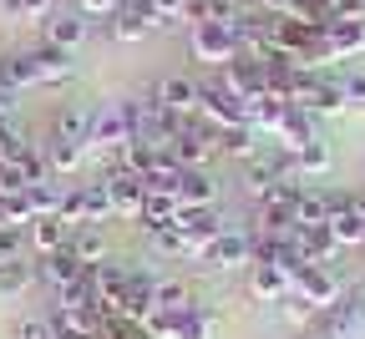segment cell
Listing matches in <instances>:
<instances>
[{
	"instance_id": "cell-38",
	"label": "cell",
	"mask_w": 365,
	"mask_h": 339,
	"mask_svg": "<svg viewBox=\"0 0 365 339\" xmlns=\"http://www.w3.org/2000/svg\"><path fill=\"white\" fill-rule=\"evenodd\" d=\"M345 107H365V71L345 76Z\"/></svg>"
},
{
	"instance_id": "cell-3",
	"label": "cell",
	"mask_w": 365,
	"mask_h": 339,
	"mask_svg": "<svg viewBox=\"0 0 365 339\" xmlns=\"http://www.w3.org/2000/svg\"><path fill=\"white\" fill-rule=\"evenodd\" d=\"M198 117L208 127H244L249 122V102L234 96L218 76H208V81H198Z\"/></svg>"
},
{
	"instance_id": "cell-24",
	"label": "cell",
	"mask_w": 365,
	"mask_h": 339,
	"mask_svg": "<svg viewBox=\"0 0 365 339\" xmlns=\"http://www.w3.org/2000/svg\"><path fill=\"white\" fill-rule=\"evenodd\" d=\"M218 152L223 157H239V162H249V157H259V132L244 122V127H218Z\"/></svg>"
},
{
	"instance_id": "cell-32",
	"label": "cell",
	"mask_w": 365,
	"mask_h": 339,
	"mask_svg": "<svg viewBox=\"0 0 365 339\" xmlns=\"http://www.w3.org/2000/svg\"><path fill=\"white\" fill-rule=\"evenodd\" d=\"M173 339H213V314H208L203 304H193L188 314H178V329H173Z\"/></svg>"
},
{
	"instance_id": "cell-31",
	"label": "cell",
	"mask_w": 365,
	"mask_h": 339,
	"mask_svg": "<svg viewBox=\"0 0 365 339\" xmlns=\"http://www.w3.org/2000/svg\"><path fill=\"white\" fill-rule=\"evenodd\" d=\"M239 6H244V0H188V16H182V21H193V26L198 21H223L228 26L239 16Z\"/></svg>"
},
{
	"instance_id": "cell-11",
	"label": "cell",
	"mask_w": 365,
	"mask_h": 339,
	"mask_svg": "<svg viewBox=\"0 0 365 339\" xmlns=\"http://www.w3.org/2000/svg\"><path fill=\"white\" fill-rule=\"evenodd\" d=\"M81 273H86V264H81L71 249H56V254H41V259H36V283H46L51 294H61V288L76 283Z\"/></svg>"
},
{
	"instance_id": "cell-15",
	"label": "cell",
	"mask_w": 365,
	"mask_h": 339,
	"mask_svg": "<svg viewBox=\"0 0 365 339\" xmlns=\"http://www.w3.org/2000/svg\"><path fill=\"white\" fill-rule=\"evenodd\" d=\"M41 152H46V162H51V177H66V172H76L91 157L86 142H71V137H56V132L41 142Z\"/></svg>"
},
{
	"instance_id": "cell-10",
	"label": "cell",
	"mask_w": 365,
	"mask_h": 339,
	"mask_svg": "<svg viewBox=\"0 0 365 339\" xmlns=\"http://www.w3.org/2000/svg\"><path fill=\"white\" fill-rule=\"evenodd\" d=\"M218 81L234 91V96H244V102H254V96H264V91H269L264 61H259V56H249V51H239L234 61H228V66L218 71Z\"/></svg>"
},
{
	"instance_id": "cell-37",
	"label": "cell",
	"mask_w": 365,
	"mask_h": 339,
	"mask_svg": "<svg viewBox=\"0 0 365 339\" xmlns=\"http://www.w3.org/2000/svg\"><path fill=\"white\" fill-rule=\"evenodd\" d=\"M76 11L91 21V16H117L122 11V0H76Z\"/></svg>"
},
{
	"instance_id": "cell-21",
	"label": "cell",
	"mask_w": 365,
	"mask_h": 339,
	"mask_svg": "<svg viewBox=\"0 0 365 339\" xmlns=\"http://www.w3.org/2000/svg\"><path fill=\"white\" fill-rule=\"evenodd\" d=\"M330 223V192L325 187H299L294 198V228H325Z\"/></svg>"
},
{
	"instance_id": "cell-13",
	"label": "cell",
	"mask_w": 365,
	"mask_h": 339,
	"mask_svg": "<svg viewBox=\"0 0 365 339\" xmlns=\"http://www.w3.org/2000/svg\"><path fill=\"white\" fill-rule=\"evenodd\" d=\"M153 96H158V107L173 112V117H198V81L193 76H163L153 86Z\"/></svg>"
},
{
	"instance_id": "cell-14",
	"label": "cell",
	"mask_w": 365,
	"mask_h": 339,
	"mask_svg": "<svg viewBox=\"0 0 365 339\" xmlns=\"http://www.w3.org/2000/svg\"><path fill=\"white\" fill-rule=\"evenodd\" d=\"M41 26H46V46H56V51H76L86 41V31H91V21L81 11H51Z\"/></svg>"
},
{
	"instance_id": "cell-18",
	"label": "cell",
	"mask_w": 365,
	"mask_h": 339,
	"mask_svg": "<svg viewBox=\"0 0 365 339\" xmlns=\"http://www.w3.org/2000/svg\"><path fill=\"white\" fill-rule=\"evenodd\" d=\"M66 249L91 268V264L112 259V238H107V228H102V223H81V228H71V244H66Z\"/></svg>"
},
{
	"instance_id": "cell-35",
	"label": "cell",
	"mask_w": 365,
	"mask_h": 339,
	"mask_svg": "<svg viewBox=\"0 0 365 339\" xmlns=\"http://www.w3.org/2000/svg\"><path fill=\"white\" fill-rule=\"evenodd\" d=\"M143 6L153 11V21H158V26H173V21L188 16V0H143Z\"/></svg>"
},
{
	"instance_id": "cell-34",
	"label": "cell",
	"mask_w": 365,
	"mask_h": 339,
	"mask_svg": "<svg viewBox=\"0 0 365 339\" xmlns=\"http://www.w3.org/2000/svg\"><path fill=\"white\" fill-rule=\"evenodd\" d=\"M31 198L26 192H11V198H0V228H31Z\"/></svg>"
},
{
	"instance_id": "cell-30",
	"label": "cell",
	"mask_w": 365,
	"mask_h": 339,
	"mask_svg": "<svg viewBox=\"0 0 365 339\" xmlns=\"http://www.w3.org/2000/svg\"><path fill=\"white\" fill-rule=\"evenodd\" d=\"M91 112H97V107H61L56 112V137H71V142H86V147H91Z\"/></svg>"
},
{
	"instance_id": "cell-6",
	"label": "cell",
	"mask_w": 365,
	"mask_h": 339,
	"mask_svg": "<svg viewBox=\"0 0 365 339\" xmlns=\"http://www.w3.org/2000/svg\"><path fill=\"white\" fill-rule=\"evenodd\" d=\"M228 223L218 218V208H178V233H182V259H198Z\"/></svg>"
},
{
	"instance_id": "cell-33",
	"label": "cell",
	"mask_w": 365,
	"mask_h": 339,
	"mask_svg": "<svg viewBox=\"0 0 365 339\" xmlns=\"http://www.w3.org/2000/svg\"><path fill=\"white\" fill-rule=\"evenodd\" d=\"M319 172H330V147L325 142H309V147L294 152V177H319Z\"/></svg>"
},
{
	"instance_id": "cell-5",
	"label": "cell",
	"mask_w": 365,
	"mask_h": 339,
	"mask_svg": "<svg viewBox=\"0 0 365 339\" xmlns=\"http://www.w3.org/2000/svg\"><path fill=\"white\" fill-rule=\"evenodd\" d=\"M26 66H31V91L36 86H71L76 81L71 51H56V46H46V41L26 51Z\"/></svg>"
},
{
	"instance_id": "cell-26",
	"label": "cell",
	"mask_w": 365,
	"mask_h": 339,
	"mask_svg": "<svg viewBox=\"0 0 365 339\" xmlns=\"http://www.w3.org/2000/svg\"><path fill=\"white\" fill-rule=\"evenodd\" d=\"M284 112H289V102H284V96L264 91V96H254V102H249V127H254V132H279Z\"/></svg>"
},
{
	"instance_id": "cell-25",
	"label": "cell",
	"mask_w": 365,
	"mask_h": 339,
	"mask_svg": "<svg viewBox=\"0 0 365 339\" xmlns=\"http://www.w3.org/2000/svg\"><path fill=\"white\" fill-rule=\"evenodd\" d=\"M198 299H193V288L182 283V278H158V288H153V309H163V314H188Z\"/></svg>"
},
{
	"instance_id": "cell-23",
	"label": "cell",
	"mask_w": 365,
	"mask_h": 339,
	"mask_svg": "<svg viewBox=\"0 0 365 339\" xmlns=\"http://www.w3.org/2000/svg\"><path fill=\"white\" fill-rule=\"evenodd\" d=\"M31 283H36V259H11V264H0V304L6 299H21L31 294Z\"/></svg>"
},
{
	"instance_id": "cell-41",
	"label": "cell",
	"mask_w": 365,
	"mask_h": 339,
	"mask_svg": "<svg viewBox=\"0 0 365 339\" xmlns=\"http://www.w3.org/2000/svg\"><path fill=\"white\" fill-rule=\"evenodd\" d=\"M259 6H269V0H259Z\"/></svg>"
},
{
	"instance_id": "cell-27",
	"label": "cell",
	"mask_w": 365,
	"mask_h": 339,
	"mask_svg": "<svg viewBox=\"0 0 365 339\" xmlns=\"http://www.w3.org/2000/svg\"><path fill=\"white\" fill-rule=\"evenodd\" d=\"M330 233H335L340 249H360V244H365V208L350 203L345 213H335V218H330Z\"/></svg>"
},
{
	"instance_id": "cell-2",
	"label": "cell",
	"mask_w": 365,
	"mask_h": 339,
	"mask_svg": "<svg viewBox=\"0 0 365 339\" xmlns=\"http://www.w3.org/2000/svg\"><path fill=\"white\" fill-rule=\"evenodd\" d=\"M249 264H254V233H244V228H223L198 254V268H208V273H234V268H249Z\"/></svg>"
},
{
	"instance_id": "cell-28",
	"label": "cell",
	"mask_w": 365,
	"mask_h": 339,
	"mask_svg": "<svg viewBox=\"0 0 365 339\" xmlns=\"http://www.w3.org/2000/svg\"><path fill=\"white\" fill-rule=\"evenodd\" d=\"M107 218H117L107 182H102V177H97V182H81V223H107Z\"/></svg>"
},
{
	"instance_id": "cell-20",
	"label": "cell",
	"mask_w": 365,
	"mask_h": 339,
	"mask_svg": "<svg viewBox=\"0 0 365 339\" xmlns=\"http://www.w3.org/2000/svg\"><path fill=\"white\" fill-rule=\"evenodd\" d=\"M249 294L264 299V304H279L289 294V273L274 268V264H249Z\"/></svg>"
},
{
	"instance_id": "cell-40",
	"label": "cell",
	"mask_w": 365,
	"mask_h": 339,
	"mask_svg": "<svg viewBox=\"0 0 365 339\" xmlns=\"http://www.w3.org/2000/svg\"><path fill=\"white\" fill-rule=\"evenodd\" d=\"M71 339H107V334H71Z\"/></svg>"
},
{
	"instance_id": "cell-12",
	"label": "cell",
	"mask_w": 365,
	"mask_h": 339,
	"mask_svg": "<svg viewBox=\"0 0 365 339\" xmlns=\"http://www.w3.org/2000/svg\"><path fill=\"white\" fill-rule=\"evenodd\" d=\"M173 198H178V208H213L218 182L208 177V167H182L178 182H173Z\"/></svg>"
},
{
	"instance_id": "cell-19",
	"label": "cell",
	"mask_w": 365,
	"mask_h": 339,
	"mask_svg": "<svg viewBox=\"0 0 365 339\" xmlns=\"http://www.w3.org/2000/svg\"><path fill=\"white\" fill-rule=\"evenodd\" d=\"M289 244L299 249V259H304V264H330V259L340 254L330 223H325V228H294V233H289Z\"/></svg>"
},
{
	"instance_id": "cell-17",
	"label": "cell",
	"mask_w": 365,
	"mask_h": 339,
	"mask_svg": "<svg viewBox=\"0 0 365 339\" xmlns=\"http://www.w3.org/2000/svg\"><path fill=\"white\" fill-rule=\"evenodd\" d=\"M26 244H31V259L56 254V249H66V244H71V223H61V218H31Z\"/></svg>"
},
{
	"instance_id": "cell-29",
	"label": "cell",
	"mask_w": 365,
	"mask_h": 339,
	"mask_svg": "<svg viewBox=\"0 0 365 339\" xmlns=\"http://www.w3.org/2000/svg\"><path fill=\"white\" fill-rule=\"evenodd\" d=\"M26 198H31V213H36V218H56L66 187H61L56 177H46V182H31V187H26Z\"/></svg>"
},
{
	"instance_id": "cell-7",
	"label": "cell",
	"mask_w": 365,
	"mask_h": 339,
	"mask_svg": "<svg viewBox=\"0 0 365 339\" xmlns=\"http://www.w3.org/2000/svg\"><path fill=\"white\" fill-rule=\"evenodd\" d=\"M122 142H132V122H127V107L122 102H102L91 112V152H117Z\"/></svg>"
},
{
	"instance_id": "cell-22",
	"label": "cell",
	"mask_w": 365,
	"mask_h": 339,
	"mask_svg": "<svg viewBox=\"0 0 365 339\" xmlns=\"http://www.w3.org/2000/svg\"><path fill=\"white\" fill-rule=\"evenodd\" d=\"M325 46H330L335 61L360 56V51H365V21H335V26L325 31Z\"/></svg>"
},
{
	"instance_id": "cell-16",
	"label": "cell",
	"mask_w": 365,
	"mask_h": 339,
	"mask_svg": "<svg viewBox=\"0 0 365 339\" xmlns=\"http://www.w3.org/2000/svg\"><path fill=\"white\" fill-rule=\"evenodd\" d=\"M274 137H279V147L299 152V147H309V142H319V117H314V112H304V107H289Z\"/></svg>"
},
{
	"instance_id": "cell-39",
	"label": "cell",
	"mask_w": 365,
	"mask_h": 339,
	"mask_svg": "<svg viewBox=\"0 0 365 339\" xmlns=\"http://www.w3.org/2000/svg\"><path fill=\"white\" fill-rule=\"evenodd\" d=\"M107 339H153L143 324H132V319H112V329H107Z\"/></svg>"
},
{
	"instance_id": "cell-4",
	"label": "cell",
	"mask_w": 365,
	"mask_h": 339,
	"mask_svg": "<svg viewBox=\"0 0 365 339\" xmlns=\"http://www.w3.org/2000/svg\"><path fill=\"white\" fill-rule=\"evenodd\" d=\"M168 152H173L178 167H208V157L218 152V127H208L203 117H182Z\"/></svg>"
},
{
	"instance_id": "cell-36",
	"label": "cell",
	"mask_w": 365,
	"mask_h": 339,
	"mask_svg": "<svg viewBox=\"0 0 365 339\" xmlns=\"http://www.w3.org/2000/svg\"><path fill=\"white\" fill-rule=\"evenodd\" d=\"M61 223H71V228H81V182L76 187H66V198H61V213H56Z\"/></svg>"
},
{
	"instance_id": "cell-9",
	"label": "cell",
	"mask_w": 365,
	"mask_h": 339,
	"mask_svg": "<svg viewBox=\"0 0 365 339\" xmlns=\"http://www.w3.org/2000/svg\"><path fill=\"white\" fill-rule=\"evenodd\" d=\"M289 294H294V299H304L309 309H325V304H335V299H340V283L330 278V264H304V268L289 278Z\"/></svg>"
},
{
	"instance_id": "cell-8",
	"label": "cell",
	"mask_w": 365,
	"mask_h": 339,
	"mask_svg": "<svg viewBox=\"0 0 365 339\" xmlns=\"http://www.w3.org/2000/svg\"><path fill=\"white\" fill-rule=\"evenodd\" d=\"M102 182L112 192V213L137 223V213H143V203H148V182L137 172H127V167H102Z\"/></svg>"
},
{
	"instance_id": "cell-1",
	"label": "cell",
	"mask_w": 365,
	"mask_h": 339,
	"mask_svg": "<svg viewBox=\"0 0 365 339\" xmlns=\"http://www.w3.org/2000/svg\"><path fill=\"white\" fill-rule=\"evenodd\" d=\"M188 51H193V61L223 71L228 61L239 56V36H234V26H223V21H198L193 36H188Z\"/></svg>"
}]
</instances>
